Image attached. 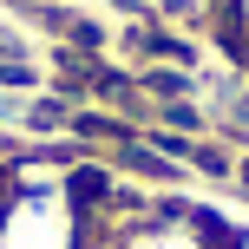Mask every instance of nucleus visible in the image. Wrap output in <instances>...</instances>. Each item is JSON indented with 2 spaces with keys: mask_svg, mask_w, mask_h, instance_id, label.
<instances>
[{
  "mask_svg": "<svg viewBox=\"0 0 249 249\" xmlns=\"http://www.w3.org/2000/svg\"><path fill=\"white\" fill-rule=\"evenodd\" d=\"M0 249H79V210L53 177L0 203Z\"/></svg>",
  "mask_w": 249,
  "mask_h": 249,
  "instance_id": "1",
  "label": "nucleus"
},
{
  "mask_svg": "<svg viewBox=\"0 0 249 249\" xmlns=\"http://www.w3.org/2000/svg\"><path fill=\"white\" fill-rule=\"evenodd\" d=\"M118 249H230V243H216V230L210 223H131V230H118Z\"/></svg>",
  "mask_w": 249,
  "mask_h": 249,
  "instance_id": "2",
  "label": "nucleus"
},
{
  "mask_svg": "<svg viewBox=\"0 0 249 249\" xmlns=\"http://www.w3.org/2000/svg\"><path fill=\"white\" fill-rule=\"evenodd\" d=\"M230 20H236V33H249V0H230Z\"/></svg>",
  "mask_w": 249,
  "mask_h": 249,
  "instance_id": "3",
  "label": "nucleus"
}]
</instances>
